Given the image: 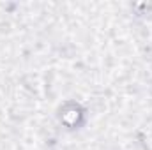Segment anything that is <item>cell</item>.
<instances>
[{
	"instance_id": "cell-1",
	"label": "cell",
	"mask_w": 152,
	"mask_h": 150,
	"mask_svg": "<svg viewBox=\"0 0 152 150\" xmlns=\"http://www.w3.org/2000/svg\"><path fill=\"white\" fill-rule=\"evenodd\" d=\"M83 120V110L78 106V104H66L60 111V122L69 127V129H75L81 124Z\"/></svg>"
}]
</instances>
